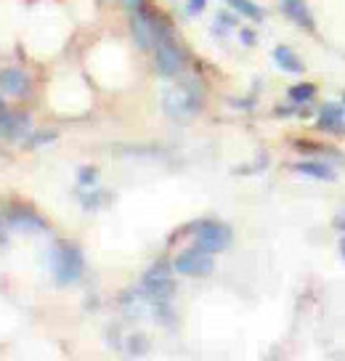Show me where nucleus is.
Instances as JSON below:
<instances>
[{
    "label": "nucleus",
    "mask_w": 345,
    "mask_h": 361,
    "mask_svg": "<svg viewBox=\"0 0 345 361\" xmlns=\"http://www.w3.org/2000/svg\"><path fill=\"white\" fill-rule=\"evenodd\" d=\"M319 128L332 135H345V109L340 104H324L319 112Z\"/></svg>",
    "instance_id": "nucleus-10"
},
{
    "label": "nucleus",
    "mask_w": 345,
    "mask_h": 361,
    "mask_svg": "<svg viewBox=\"0 0 345 361\" xmlns=\"http://www.w3.org/2000/svg\"><path fill=\"white\" fill-rule=\"evenodd\" d=\"M83 269H85V260H83L80 247L69 245V242H59L51 252V274H54L56 284H61V287L75 284L83 276Z\"/></svg>",
    "instance_id": "nucleus-2"
},
{
    "label": "nucleus",
    "mask_w": 345,
    "mask_h": 361,
    "mask_svg": "<svg viewBox=\"0 0 345 361\" xmlns=\"http://www.w3.org/2000/svg\"><path fill=\"white\" fill-rule=\"evenodd\" d=\"M231 8H234L236 13H242V16H247V19H253V22H260L266 13H263V8L258 6V3H253V0H226Z\"/></svg>",
    "instance_id": "nucleus-15"
},
{
    "label": "nucleus",
    "mask_w": 345,
    "mask_h": 361,
    "mask_svg": "<svg viewBox=\"0 0 345 361\" xmlns=\"http://www.w3.org/2000/svg\"><path fill=\"white\" fill-rule=\"evenodd\" d=\"M96 180H99V173H96L93 168H83V170H80V186L90 189V186H96Z\"/></svg>",
    "instance_id": "nucleus-17"
},
{
    "label": "nucleus",
    "mask_w": 345,
    "mask_h": 361,
    "mask_svg": "<svg viewBox=\"0 0 345 361\" xmlns=\"http://www.w3.org/2000/svg\"><path fill=\"white\" fill-rule=\"evenodd\" d=\"M242 40H245L247 45H253L255 43V32H253V30H242Z\"/></svg>",
    "instance_id": "nucleus-20"
},
{
    "label": "nucleus",
    "mask_w": 345,
    "mask_h": 361,
    "mask_svg": "<svg viewBox=\"0 0 345 361\" xmlns=\"http://www.w3.org/2000/svg\"><path fill=\"white\" fill-rule=\"evenodd\" d=\"M173 269L183 274V276H191V279H200V276H207L215 269V260H212V252L202 247H189L178 252L176 260H173Z\"/></svg>",
    "instance_id": "nucleus-4"
},
{
    "label": "nucleus",
    "mask_w": 345,
    "mask_h": 361,
    "mask_svg": "<svg viewBox=\"0 0 345 361\" xmlns=\"http://www.w3.org/2000/svg\"><path fill=\"white\" fill-rule=\"evenodd\" d=\"M30 133V117L27 114H11L0 123V138H22Z\"/></svg>",
    "instance_id": "nucleus-12"
},
{
    "label": "nucleus",
    "mask_w": 345,
    "mask_h": 361,
    "mask_svg": "<svg viewBox=\"0 0 345 361\" xmlns=\"http://www.w3.org/2000/svg\"><path fill=\"white\" fill-rule=\"evenodd\" d=\"M155 61L157 69L165 75V78H176L181 75V69L186 64V56H183V48L176 43V35L170 30V24L165 19L157 16V35H155Z\"/></svg>",
    "instance_id": "nucleus-1"
},
{
    "label": "nucleus",
    "mask_w": 345,
    "mask_h": 361,
    "mask_svg": "<svg viewBox=\"0 0 345 361\" xmlns=\"http://www.w3.org/2000/svg\"><path fill=\"white\" fill-rule=\"evenodd\" d=\"M205 3H207V0H189V3H186V13H189V16H197L200 11H205Z\"/></svg>",
    "instance_id": "nucleus-18"
},
{
    "label": "nucleus",
    "mask_w": 345,
    "mask_h": 361,
    "mask_svg": "<svg viewBox=\"0 0 345 361\" xmlns=\"http://www.w3.org/2000/svg\"><path fill=\"white\" fill-rule=\"evenodd\" d=\"M3 224L6 228H16V231H48V226L40 215H35L27 207H11L3 215Z\"/></svg>",
    "instance_id": "nucleus-8"
},
{
    "label": "nucleus",
    "mask_w": 345,
    "mask_h": 361,
    "mask_svg": "<svg viewBox=\"0 0 345 361\" xmlns=\"http://www.w3.org/2000/svg\"><path fill=\"white\" fill-rule=\"evenodd\" d=\"M313 96H316V85H311V82H298L287 90V99L292 104H311Z\"/></svg>",
    "instance_id": "nucleus-16"
},
{
    "label": "nucleus",
    "mask_w": 345,
    "mask_h": 361,
    "mask_svg": "<svg viewBox=\"0 0 345 361\" xmlns=\"http://www.w3.org/2000/svg\"><path fill=\"white\" fill-rule=\"evenodd\" d=\"M141 293L155 305H167V300L173 298V276H170V269L165 263H157L152 271H146Z\"/></svg>",
    "instance_id": "nucleus-5"
},
{
    "label": "nucleus",
    "mask_w": 345,
    "mask_h": 361,
    "mask_svg": "<svg viewBox=\"0 0 345 361\" xmlns=\"http://www.w3.org/2000/svg\"><path fill=\"white\" fill-rule=\"evenodd\" d=\"M343 106H345V96H343Z\"/></svg>",
    "instance_id": "nucleus-24"
},
{
    "label": "nucleus",
    "mask_w": 345,
    "mask_h": 361,
    "mask_svg": "<svg viewBox=\"0 0 345 361\" xmlns=\"http://www.w3.org/2000/svg\"><path fill=\"white\" fill-rule=\"evenodd\" d=\"M131 30H133L135 43L144 51L155 48V35H157V16L146 6H141L138 11H131Z\"/></svg>",
    "instance_id": "nucleus-7"
},
{
    "label": "nucleus",
    "mask_w": 345,
    "mask_h": 361,
    "mask_svg": "<svg viewBox=\"0 0 345 361\" xmlns=\"http://www.w3.org/2000/svg\"><path fill=\"white\" fill-rule=\"evenodd\" d=\"M200 102H202L200 88L191 85V82L178 85V88H173L165 93V109L173 114V117H189L191 112L200 109Z\"/></svg>",
    "instance_id": "nucleus-6"
},
{
    "label": "nucleus",
    "mask_w": 345,
    "mask_h": 361,
    "mask_svg": "<svg viewBox=\"0 0 345 361\" xmlns=\"http://www.w3.org/2000/svg\"><path fill=\"white\" fill-rule=\"evenodd\" d=\"M6 117H8V109H6V104L0 102V123H3V120H6Z\"/></svg>",
    "instance_id": "nucleus-22"
},
{
    "label": "nucleus",
    "mask_w": 345,
    "mask_h": 361,
    "mask_svg": "<svg viewBox=\"0 0 345 361\" xmlns=\"http://www.w3.org/2000/svg\"><path fill=\"white\" fill-rule=\"evenodd\" d=\"M0 90H6L11 96H24L30 90V78L22 69H3L0 72Z\"/></svg>",
    "instance_id": "nucleus-11"
},
{
    "label": "nucleus",
    "mask_w": 345,
    "mask_h": 361,
    "mask_svg": "<svg viewBox=\"0 0 345 361\" xmlns=\"http://www.w3.org/2000/svg\"><path fill=\"white\" fill-rule=\"evenodd\" d=\"M48 141H54V133H37L30 141V147H40V144H48Z\"/></svg>",
    "instance_id": "nucleus-19"
},
{
    "label": "nucleus",
    "mask_w": 345,
    "mask_h": 361,
    "mask_svg": "<svg viewBox=\"0 0 345 361\" xmlns=\"http://www.w3.org/2000/svg\"><path fill=\"white\" fill-rule=\"evenodd\" d=\"M274 61L279 64V69H284V72H290V75H301L303 69V61L298 59V54L287 48V45H277L274 48Z\"/></svg>",
    "instance_id": "nucleus-14"
},
{
    "label": "nucleus",
    "mask_w": 345,
    "mask_h": 361,
    "mask_svg": "<svg viewBox=\"0 0 345 361\" xmlns=\"http://www.w3.org/2000/svg\"><path fill=\"white\" fill-rule=\"evenodd\" d=\"M194 231V242L197 247L207 250V252H223L231 245V228L226 224H218V221H200V224L191 226Z\"/></svg>",
    "instance_id": "nucleus-3"
},
{
    "label": "nucleus",
    "mask_w": 345,
    "mask_h": 361,
    "mask_svg": "<svg viewBox=\"0 0 345 361\" xmlns=\"http://www.w3.org/2000/svg\"><path fill=\"white\" fill-rule=\"evenodd\" d=\"M123 3L128 6V8H131V11H138V8L144 6V0H123Z\"/></svg>",
    "instance_id": "nucleus-21"
},
{
    "label": "nucleus",
    "mask_w": 345,
    "mask_h": 361,
    "mask_svg": "<svg viewBox=\"0 0 345 361\" xmlns=\"http://www.w3.org/2000/svg\"><path fill=\"white\" fill-rule=\"evenodd\" d=\"M282 11H284V16H287L292 24H298L301 30H308V32H311L313 27H316L313 13L305 0H282Z\"/></svg>",
    "instance_id": "nucleus-9"
},
{
    "label": "nucleus",
    "mask_w": 345,
    "mask_h": 361,
    "mask_svg": "<svg viewBox=\"0 0 345 361\" xmlns=\"http://www.w3.org/2000/svg\"><path fill=\"white\" fill-rule=\"evenodd\" d=\"M343 258H345V242H343Z\"/></svg>",
    "instance_id": "nucleus-23"
},
{
    "label": "nucleus",
    "mask_w": 345,
    "mask_h": 361,
    "mask_svg": "<svg viewBox=\"0 0 345 361\" xmlns=\"http://www.w3.org/2000/svg\"><path fill=\"white\" fill-rule=\"evenodd\" d=\"M295 170L316 180H334V170L327 162H322V159H303V162L295 165Z\"/></svg>",
    "instance_id": "nucleus-13"
}]
</instances>
